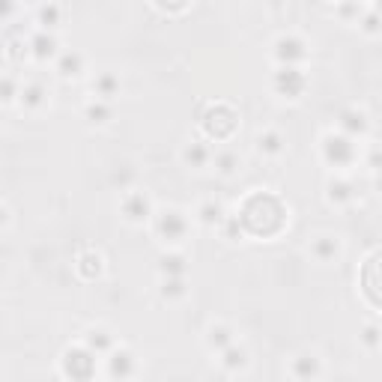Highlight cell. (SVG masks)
<instances>
[{"label":"cell","instance_id":"cell-20","mask_svg":"<svg viewBox=\"0 0 382 382\" xmlns=\"http://www.w3.org/2000/svg\"><path fill=\"white\" fill-rule=\"evenodd\" d=\"M16 12H18V6H12V4H0V21L9 18V16H16Z\"/></svg>","mask_w":382,"mask_h":382},{"label":"cell","instance_id":"cell-15","mask_svg":"<svg viewBox=\"0 0 382 382\" xmlns=\"http://www.w3.org/2000/svg\"><path fill=\"white\" fill-rule=\"evenodd\" d=\"M313 251H317L320 260H329L332 254H337V242H335L332 236H320L317 245H313Z\"/></svg>","mask_w":382,"mask_h":382},{"label":"cell","instance_id":"cell-10","mask_svg":"<svg viewBox=\"0 0 382 382\" xmlns=\"http://www.w3.org/2000/svg\"><path fill=\"white\" fill-rule=\"evenodd\" d=\"M117 90H120V78L117 75H111V72H99L93 78V93H96V99H114L117 96Z\"/></svg>","mask_w":382,"mask_h":382},{"label":"cell","instance_id":"cell-21","mask_svg":"<svg viewBox=\"0 0 382 382\" xmlns=\"http://www.w3.org/2000/svg\"><path fill=\"white\" fill-rule=\"evenodd\" d=\"M0 224H6V209L0 207Z\"/></svg>","mask_w":382,"mask_h":382},{"label":"cell","instance_id":"cell-9","mask_svg":"<svg viewBox=\"0 0 382 382\" xmlns=\"http://www.w3.org/2000/svg\"><path fill=\"white\" fill-rule=\"evenodd\" d=\"M122 212H126L129 221H144V218H149V200L141 191H134V195H129L126 203H122Z\"/></svg>","mask_w":382,"mask_h":382},{"label":"cell","instance_id":"cell-2","mask_svg":"<svg viewBox=\"0 0 382 382\" xmlns=\"http://www.w3.org/2000/svg\"><path fill=\"white\" fill-rule=\"evenodd\" d=\"M156 230H158L161 236H168L165 242H180V239L185 236V230H188V221H185L183 212L170 209V212H161V215L156 218Z\"/></svg>","mask_w":382,"mask_h":382},{"label":"cell","instance_id":"cell-11","mask_svg":"<svg viewBox=\"0 0 382 382\" xmlns=\"http://www.w3.org/2000/svg\"><path fill=\"white\" fill-rule=\"evenodd\" d=\"M108 367H111V374H114V376L126 379V376L134 371L132 352H126V349H114V352H111V359H108Z\"/></svg>","mask_w":382,"mask_h":382},{"label":"cell","instance_id":"cell-17","mask_svg":"<svg viewBox=\"0 0 382 382\" xmlns=\"http://www.w3.org/2000/svg\"><path fill=\"white\" fill-rule=\"evenodd\" d=\"M215 165L221 168L224 173H230V170H233V165H236V158L230 156V153H218V156H215Z\"/></svg>","mask_w":382,"mask_h":382},{"label":"cell","instance_id":"cell-18","mask_svg":"<svg viewBox=\"0 0 382 382\" xmlns=\"http://www.w3.org/2000/svg\"><path fill=\"white\" fill-rule=\"evenodd\" d=\"M209 344H215V340H218V347H224V344H230V335H227V329H215V325H212V329H209Z\"/></svg>","mask_w":382,"mask_h":382},{"label":"cell","instance_id":"cell-14","mask_svg":"<svg viewBox=\"0 0 382 382\" xmlns=\"http://www.w3.org/2000/svg\"><path fill=\"white\" fill-rule=\"evenodd\" d=\"M221 364L227 367V371H236V367H245V349L227 347V349H224V359H221Z\"/></svg>","mask_w":382,"mask_h":382},{"label":"cell","instance_id":"cell-7","mask_svg":"<svg viewBox=\"0 0 382 382\" xmlns=\"http://www.w3.org/2000/svg\"><path fill=\"white\" fill-rule=\"evenodd\" d=\"M317 374H320V359L313 356V352H302V356L293 359V376L296 379L311 382V379H317Z\"/></svg>","mask_w":382,"mask_h":382},{"label":"cell","instance_id":"cell-3","mask_svg":"<svg viewBox=\"0 0 382 382\" xmlns=\"http://www.w3.org/2000/svg\"><path fill=\"white\" fill-rule=\"evenodd\" d=\"M27 48H30V57H36V60H51V57H57V48H60V42H57V36L54 33H45V30H36L30 39H27Z\"/></svg>","mask_w":382,"mask_h":382},{"label":"cell","instance_id":"cell-6","mask_svg":"<svg viewBox=\"0 0 382 382\" xmlns=\"http://www.w3.org/2000/svg\"><path fill=\"white\" fill-rule=\"evenodd\" d=\"M57 72H60V78H81V72H84V54L60 51L57 54Z\"/></svg>","mask_w":382,"mask_h":382},{"label":"cell","instance_id":"cell-8","mask_svg":"<svg viewBox=\"0 0 382 382\" xmlns=\"http://www.w3.org/2000/svg\"><path fill=\"white\" fill-rule=\"evenodd\" d=\"M278 81L284 84V90H281V93H286V99H296V96H299V93L293 90V84H296L299 90H305V84H308L305 75H302V69H284V66L275 72V84H278Z\"/></svg>","mask_w":382,"mask_h":382},{"label":"cell","instance_id":"cell-12","mask_svg":"<svg viewBox=\"0 0 382 382\" xmlns=\"http://www.w3.org/2000/svg\"><path fill=\"white\" fill-rule=\"evenodd\" d=\"M18 99V81L9 78V75H0V102L9 105Z\"/></svg>","mask_w":382,"mask_h":382},{"label":"cell","instance_id":"cell-5","mask_svg":"<svg viewBox=\"0 0 382 382\" xmlns=\"http://www.w3.org/2000/svg\"><path fill=\"white\" fill-rule=\"evenodd\" d=\"M63 18H66V6H60V4H45L36 9V24L45 33H54V27H60Z\"/></svg>","mask_w":382,"mask_h":382},{"label":"cell","instance_id":"cell-16","mask_svg":"<svg viewBox=\"0 0 382 382\" xmlns=\"http://www.w3.org/2000/svg\"><path fill=\"white\" fill-rule=\"evenodd\" d=\"M185 158H188V161L195 158V165H200V161H207V158H209V153H207V149H203L200 144H191V146L185 149Z\"/></svg>","mask_w":382,"mask_h":382},{"label":"cell","instance_id":"cell-1","mask_svg":"<svg viewBox=\"0 0 382 382\" xmlns=\"http://www.w3.org/2000/svg\"><path fill=\"white\" fill-rule=\"evenodd\" d=\"M275 60L284 66V69H299V63L308 60V42L299 39L296 33H286L275 42Z\"/></svg>","mask_w":382,"mask_h":382},{"label":"cell","instance_id":"cell-19","mask_svg":"<svg viewBox=\"0 0 382 382\" xmlns=\"http://www.w3.org/2000/svg\"><path fill=\"white\" fill-rule=\"evenodd\" d=\"M105 114H108V108H105L102 102H99V105H90V108H87V117H93V122H96V117H105Z\"/></svg>","mask_w":382,"mask_h":382},{"label":"cell","instance_id":"cell-4","mask_svg":"<svg viewBox=\"0 0 382 382\" xmlns=\"http://www.w3.org/2000/svg\"><path fill=\"white\" fill-rule=\"evenodd\" d=\"M18 102L24 108H30V111H36V108H42L48 102V87L42 81H24L18 87Z\"/></svg>","mask_w":382,"mask_h":382},{"label":"cell","instance_id":"cell-13","mask_svg":"<svg viewBox=\"0 0 382 382\" xmlns=\"http://www.w3.org/2000/svg\"><path fill=\"white\" fill-rule=\"evenodd\" d=\"M257 146H260V153H281L284 141H281L278 132H266V134H260V138H257Z\"/></svg>","mask_w":382,"mask_h":382}]
</instances>
